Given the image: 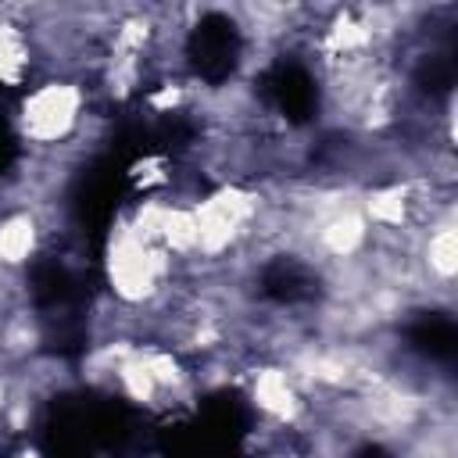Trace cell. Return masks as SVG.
Returning <instances> with one entry per match:
<instances>
[{"mask_svg": "<svg viewBox=\"0 0 458 458\" xmlns=\"http://www.w3.org/2000/svg\"><path fill=\"white\" fill-rule=\"evenodd\" d=\"M100 276H104V286H107V304H114L132 322L136 336H143L147 318L182 283L179 261L161 243L143 236L125 215H118L107 229V236H104Z\"/></svg>", "mask_w": 458, "mask_h": 458, "instance_id": "obj_1", "label": "cell"}, {"mask_svg": "<svg viewBox=\"0 0 458 458\" xmlns=\"http://www.w3.org/2000/svg\"><path fill=\"white\" fill-rule=\"evenodd\" d=\"M93 86L79 75H36L11 107V132L32 161H68L89 140Z\"/></svg>", "mask_w": 458, "mask_h": 458, "instance_id": "obj_2", "label": "cell"}, {"mask_svg": "<svg viewBox=\"0 0 458 458\" xmlns=\"http://www.w3.org/2000/svg\"><path fill=\"white\" fill-rule=\"evenodd\" d=\"M50 240V222L43 204H7L0 211V268L29 272Z\"/></svg>", "mask_w": 458, "mask_h": 458, "instance_id": "obj_3", "label": "cell"}, {"mask_svg": "<svg viewBox=\"0 0 458 458\" xmlns=\"http://www.w3.org/2000/svg\"><path fill=\"white\" fill-rule=\"evenodd\" d=\"M39 75V57L18 7H0V89L21 93Z\"/></svg>", "mask_w": 458, "mask_h": 458, "instance_id": "obj_4", "label": "cell"}, {"mask_svg": "<svg viewBox=\"0 0 458 458\" xmlns=\"http://www.w3.org/2000/svg\"><path fill=\"white\" fill-rule=\"evenodd\" d=\"M7 458H43V451H39L36 444H29V440H21L18 447H11V451H7Z\"/></svg>", "mask_w": 458, "mask_h": 458, "instance_id": "obj_5", "label": "cell"}]
</instances>
